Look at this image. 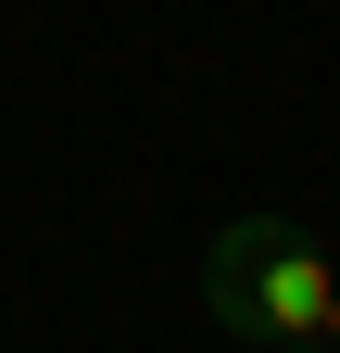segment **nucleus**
Masks as SVG:
<instances>
[{
    "mask_svg": "<svg viewBox=\"0 0 340 353\" xmlns=\"http://www.w3.org/2000/svg\"><path fill=\"white\" fill-rule=\"evenodd\" d=\"M202 303L265 353V341H340V265L290 214H227L202 240Z\"/></svg>",
    "mask_w": 340,
    "mask_h": 353,
    "instance_id": "f257e3e1",
    "label": "nucleus"
},
{
    "mask_svg": "<svg viewBox=\"0 0 340 353\" xmlns=\"http://www.w3.org/2000/svg\"><path fill=\"white\" fill-rule=\"evenodd\" d=\"M265 353H340V341H265Z\"/></svg>",
    "mask_w": 340,
    "mask_h": 353,
    "instance_id": "f03ea898",
    "label": "nucleus"
}]
</instances>
